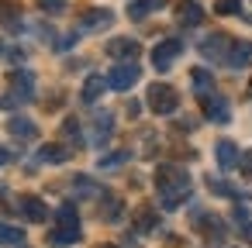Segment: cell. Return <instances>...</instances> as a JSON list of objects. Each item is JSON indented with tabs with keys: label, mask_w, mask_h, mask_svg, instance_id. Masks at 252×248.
Returning a JSON list of instances; mask_svg holds the SVG:
<instances>
[{
	"label": "cell",
	"mask_w": 252,
	"mask_h": 248,
	"mask_svg": "<svg viewBox=\"0 0 252 248\" xmlns=\"http://www.w3.org/2000/svg\"><path fill=\"white\" fill-rule=\"evenodd\" d=\"M104 90H107V80L94 73V76H87V83H83V90H80V100H83V104H97Z\"/></svg>",
	"instance_id": "obj_17"
},
{
	"label": "cell",
	"mask_w": 252,
	"mask_h": 248,
	"mask_svg": "<svg viewBox=\"0 0 252 248\" xmlns=\"http://www.w3.org/2000/svg\"><path fill=\"white\" fill-rule=\"evenodd\" d=\"M190 190H193V183H190V176H187L180 165L166 162V165L156 169V193H159L162 210L183 207V200H190Z\"/></svg>",
	"instance_id": "obj_1"
},
{
	"label": "cell",
	"mask_w": 252,
	"mask_h": 248,
	"mask_svg": "<svg viewBox=\"0 0 252 248\" xmlns=\"http://www.w3.org/2000/svg\"><path fill=\"white\" fill-rule=\"evenodd\" d=\"M138 76H142V69H138L135 62H118V66L107 73V86L118 90V93H125V90H131V86L138 83Z\"/></svg>",
	"instance_id": "obj_7"
},
{
	"label": "cell",
	"mask_w": 252,
	"mask_h": 248,
	"mask_svg": "<svg viewBox=\"0 0 252 248\" xmlns=\"http://www.w3.org/2000/svg\"><path fill=\"white\" fill-rule=\"evenodd\" d=\"M183 55V42L180 38H166V42H159L156 49H152V66L159 69V73H166V69H173V62Z\"/></svg>",
	"instance_id": "obj_6"
},
{
	"label": "cell",
	"mask_w": 252,
	"mask_h": 248,
	"mask_svg": "<svg viewBox=\"0 0 252 248\" xmlns=\"http://www.w3.org/2000/svg\"><path fill=\"white\" fill-rule=\"evenodd\" d=\"M231 45H235V42H231L224 31H214V35H207V38H204L197 49H200V55H204L207 62H218V66H224V62H228V52H231Z\"/></svg>",
	"instance_id": "obj_4"
},
{
	"label": "cell",
	"mask_w": 252,
	"mask_h": 248,
	"mask_svg": "<svg viewBox=\"0 0 252 248\" xmlns=\"http://www.w3.org/2000/svg\"><path fill=\"white\" fill-rule=\"evenodd\" d=\"M73 190H76L80 196H97V193H100V190L90 183V176H73Z\"/></svg>",
	"instance_id": "obj_26"
},
{
	"label": "cell",
	"mask_w": 252,
	"mask_h": 248,
	"mask_svg": "<svg viewBox=\"0 0 252 248\" xmlns=\"http://www.w3.org/2000/svg\"><path fill=\"white\" fill-rule=\"evenodd\" d=\"M21 241H25V231L21 227L0 220V245H21Z\"/></svg>",
	"instance_id": "obj_22"
},
{
	"label": "cell",
	"mask_w": 252,
	"mask_h": 248,
	"mask_svg": "<svg viewBox=\"0 0 252 248\" xmlns=\"http://www.w3.org/2000/svg\"><path fill=\"white\" fill-rule=\"evenodd\" d=\"M7 131H11V138H18V141H35V138H38V124H35L32 117H11V121H7Z\"/></svg>",
	"instance_id": "obj_14"
},
{
	"label": "cell",
	"mask_w": 252,
	"mask_h": 248,
	"mask_svg": "<svg viewBox=\"0 0 252 248\" xmlns=\"http://www.w3.org/2000/svg\"><path fill=\"white\" fill-rule=\"evenodd\" d=\"M100 217H104V220H111V224L121 217V200H118L114 193H107V196H104V210H100Z\"/></svg>",
	"instance_id": "obj_24"
},
{
	"label": "cell",
	"mask_w": 252,
	"mask_h": 248,
	"mask_svg": "<svg viewBox=\"0 0 252 248\" xmlns=\"http://www.w3.org/2000/svg\"><path fill=\"white\" fill-rule=\"evenodd\" d=\"M162 7H166V0H131V4H128V18L142 21V18H149V14L162 11Z\"/></svg>",
	"instance_id": "obj_16"
},
{
	"label": "cell",
	"mask_w": 252,
	"mask_h": 248,
	"mask_svg": "<svg viewBox=\"0 0 252 248\" xmlns=\"http://www.w3.org/2000/svg\"><path fill=\"white\" fill-rule=\"evenodd\" d=\"M145 97H149V100H145V104H149V110H152V114H159V117L176 114V107H180V93H176L169 83H152Z\"/></svg>",
	"instance_id": "obj_3"
},
{
	"label": "cell",
	"mask_w": 252,
	"mask_h": 248,
	"mask_svg": "<svg viewBox=\"0 0 252 248\" xmlns=\"http://www.w3.org/2000/svg\"><path fill=\"white\" fill-rule=\"evenodd\" d=\"M114 25V14L107 11V7H94V11H87L83 18H80V28L83 31H104V28H111Z\"/></svg>",
	"instance_id": "obj_11"
},
{
	"label": "cell",
	"mask_w": 252,
	"mask_h": 248,
	"mask_svg": "<svg viewBox=\"0 0 252 248\" xmlns=\"http://www.w3.org/2000/svg\"><path fill=\"white\" fill-rule=\"evenodd\" d=\"M138 52H142V45H138L135 38H114V42H107V55H111V59L135 62V59H138Z\"/></svg>",
	"instance_id": "obj_12"
},
{
	"label": "cell",
	"mask_w": 252,
	"mask_h": 248,
	"mask_svg": "<svg viewBox=\"0 0 252 248\" xmlns=\"http://www.w3.org/2000/svg\"><path fill=\"white\" fill-rule=\"evenodd\" d=\"M69 159H73V148H66V145H42V148H38V162L63 165V162H69Z\"/></svg>",
	"instance_id": "obj_19"
},
{
	"label": "cell",
	"mask_w": 252,
	"mask_h": 248,
	"mask_svg": "<svg viewBox=\"0 0 252 248\" xmlns=\"http://www.w3.org/2000/svg\"><path fill=\"white\" fill-rule=\"evenodd\" d=\"M63 138H66V141H73V145H80V141H83V131H80V121H76V117H69V121L63 124Z\"/></svg>",
	"instance_id": "obj_25"
},
{
	"label": "cell",
	"mask_w": 252,
	"mask_h": 248,
	"mask_svg": "<svg viewBox=\"0 0 252 248\" xmlns=\"http://www.w3.org/2000/svg\"><path fill=\"white\" fill-rule=\"evenodd\" d=\"M207 186H211V190H214L218 196H235V190H231V186H228L224 179H218V176H211V179H207Z\"/></svg>",
	"instance_id": "obj_28"
},
{
	"label": "cell",
	"mask_w": 252,
	"mask_h": 248,
	"mask_svg": "<svg viewBox=\"0 0 252 248\" xmlns=\"http://www.w3.org/2000/svg\"><path fill=\"white\" fill-rule=\"evenodd\" d=\"M224 66L235 69V73L249 69V66H252V42H235L231 52H228V62H224Z\"/></svg>",
	"instance_id": "obj_13"
},
{
	"label": "cell",
	"mask_w": 252,
	"mask_h": 248,
	"mask_svg": "<svg viewBox=\"0 0 252 248\" xmlns=\"http://www.w3.org/2000/svg\"><path fill=\"white\" fill-rule=\"evenodd\" d=\"M214 14H221V18H238V14H242V0H214Z\"/></svg>",
	"instance_id": "obj_23"
},
{
	"label": "cell",
	"mask_w": 252,
	"mask_h": 248,
	"mask_svg": "<svg viewBox=\"0 0 252 248\" xmlns=\"http://www.w3.org/2000/svg\"><path fill=\"white\" fill-rule=\"evenodd\" d=\"M200 107H204V114H207L211 124H228V121H231V104H228V97H221L218 90L204 93V97H200Z\"/></svg>",
	"instance_id": "obj_5"
},
{
	"label": "cell",
	"mask_w": 252,
	"mask_h": 248,
	"mask_svg": "<svg viewBox=\"0 0 252 248\" xmlns=\"http://www.w3.org/2000/svg\"><path fill=\"white\" fill-rule=\"evenodd\" d=\"M235 220H242V224H249V207H235Z\"/></svg>",
	"instance_id": "obj_31"
},
{
	"label": "cell",
	"mask_w": 252,
	"mask_h": 248,
	"mask_svg": "<svg viewBox=\"0 0 252 248\" xmlns=\"http://www.w3.org/2000/svg\"><path fill=\"white\" fill-rule=\"evenodd\" d=\"M176 21L187 25V28H197V25L204 21L200 4H197V0H180V4H176Z\"/></svg>",
	"instance_id": "obj_15"
},
{
	"label": "cell",
	"mask_w": 252,
	"mask_h": 248,
	"mask_svg": "<svg viewBox=\"0 0 252 248\" xmlns=\"http://www.w3.org/2000/svg\"><path fill=\"white\" fill-rule=\"evenodd\" d=\"M11 100L14 104L35 100V73L32 69H14L11 73Z\"/></svg>",
	"instance_id": "obj_8"
},
{
	"label": "cell",
	"mask_w": 252,
	"mask_h": 248,
	"mask_svg": "<svg viewBox=\"0 0 252 248\" xmlns=\"http://www.w3.org/2000/svg\"><path fill=\"white\" fill-rule=\"evenodd\" d=\"M38 7H42L45 14H63V11H66V0H38Z\"/></svg>",
	"instance_id": "obj_29"
},
{
	"label": "cell",
	"mask_w": 252,
	"mask_h": 248,
	"mask_svg": "<svg viewBox=\"0 0 252 248\" xmlns=\"http://www.w3.org/2000/svg\"><path fill=\"white\" fill-rule=\"evenodd\" d=\"M214 159H218L221 169H238V165H242V152H238V145H235L231 138H221V141L214 145Z\"/></svg>",
	"instance_id": "obj_10"
},
{
	"label": "cell",
	"mask_w": 252,
	"mask_h": 248,
	"mask_svg": "<svg viewBox=\"0 0 252 248\" xmlns=\"http://www.w3.org/2000/svg\"><path fill=\"white\" fill-rule=\"evenodd\" d=\"M69 45H76V35H63V38L56 42V49H59V52H66Z\"/></svg>",
	"instance_id": "obj_30"
},
{
	"label": "cell",
	"mask_w": 252,
	"mask_h": 248,
	"mask_svg": "<svg viewBox=\"0 0 252 248\" xmlns=\"http://www.w3.org/2000/svg\"><path fill=\"white\" fill-rule=\"evenodd\" d=\"M242 234H245V241H249V245H252V220H249V224H245V231H242Z\"/></svg>",
	"instance_id": "obj_33"
},
{
	"label": "cell",
	"mask_w": 252,
	"mask_h": 248,
	"mask_svg": "<svg viewBox=\"0 0 252 248\" xmlns=\"http://www.w3.org/2000/svg\"><path fill=\"white\" fill-rule=\"evenodd\" d=\"M11 159H14V155H11V148H0V165H7Z\"/></svg>",
	"instance_id": "obj_32"
},
{
	"label": "cell",
	"mask_w": 252,
	"mask_h": 248,
	"mask_svg": "<svg viewBox=\"0 0 252 248\" xmlns=\"http://www.w3.org/2000/svg\"><path fill=\"white\" fill-rule=\"evenodd\" d=\"M111 135H114V114L111 110H100L97 121H94V145H104Z\"/></svg>",
	"instance_id": "obj_18"
},
{
	"label": "cell",
	"mask_w": 252,
	"mask_h": 248,
	"mask_svg": "<svg viewBox=\"0 0 252 248\" xmlns=\"http://www.w3.org/2000/svg\"><path fill=\"white\" fill-rule=\"evenodd\" d=\"M128 159H131V152H114V155H104L97 165H100V169H114V165H125Z\"/></svg>",
	"instance_id": "obj_27"
},
{
	"label": "cell",
	"mask_w": 252,
	"mask_h": 248,
	"mask_svg": "<svg viewBox=\"0 0 252 248\" xmlns=\"http://www.w3.org/2000/svg\"><path fill=\"white\" fill-rule=\"evenodd\" d=\"M100 248H114V245H100Z\"/></svg>",
	"instance_id": "obj_34"
},
{
	"label": "cell",
	"mask_w": 252,
	"mask_h": 248,
	"mask_svg": "<svg viewBox=\"0 0 252 248\" xmlns=\"http://www.w3.org/2000/svg\"><path fill=\"white\" fill-rule=\"evenodd\" d=\"M18 214H21L25 220H32V224H45L49 207H45V200H42V196L25 193V196H18Z\"/></svg>",
	"instance_id": "obj_9"
},
{
	"label": "cell",
	"mask_w": 252,
	"mask_h": 248,
	"mask_svg": "<svg viewBox=\"0 0 252 248\" xmlns=\"http://www.w3.org/2000/svg\"><path fill=\"white\" fill-rule=\"evenodd\" d=\"M190 83H193L197 97H204V93H211V90H214V76H211L207 69H193V73H190Z\"/></svg>",
	"instance_id": "obj_21"
},
{
	"label": "cell",
	"mask_w": 252,
	"mask_h": 248,
	"mask_svg": "<svg viewBox=\"0 0 252 248\" xmlns=\"http://www.w3.org/2000/svg\"><path fill=\"white\" fill-rule=\"evenodd\" d=\"M83 231H80V214L73 203H63L56 210V231H52V245H73L80 241Z\"/></svg>",
	"instance_id": "obj_2"
},
{
	"label": "cell",
	"mask_w": 252,
	"mask_h": 248,
	"mask_svg": "<svg viewBox=\"0 0 252 248\" xmlns=\"http://www.w3.org/2000/svg\"><path fill=\"white\" fill-rule=\"evenodd\" d=\"M156 224H159L156 207H142L138 217H135V234H149V231H156Z\"/></svg>",
	"instance_id": "obj_20"
}]
</instances>
